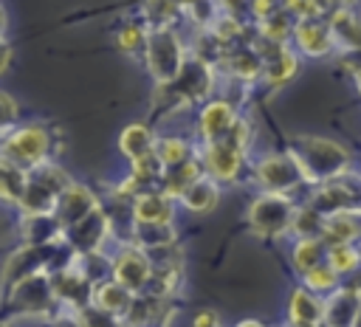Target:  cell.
Instances as JSON below:
<instances>
[{"label": "cell", "mask_w": 361, "mask_h": 327, "mask_svg": "<svg viewBox=\"0 0 361 327\" xmlns=\"http://www.w3.org/2000/svg\"><path fill=\"white\" fill-rule=\"evenodd\" d=\"M217 8H220V14L237 17L243 23H248V17H251V0H217Z\"/></svg>", "instance_id": "cell-30"}, {"label": "cell", "mask_w": 361, "mask_h": 327, "mask_svg": "<svg viewBox=\"0 0 361 327\" xmlns=\"http://www.w3.org/2000/svg\"><path fill=\"white\" fill-rule=\"evenodd\" d=\"M0 161H8L25 172L54 164L59 152V130L42 121H20L14 130L3 132V147H0Z\"/></svg>", "instance_id": "cell-2"}, {"label": "cell", "mask_w": 361, "mask_h": 327, "mask_svg": "<svg viewBox=\"0 0 361 327\" xmlns=\"http://www.w3.org/2000/svg\"><path fill=\"white\" fill-rule=\"evenodd\" d=\"M327 248L330 245L322 237H296L293 251H290V262H293L296 273L302 276V273L313 271L316 265L327 262Z\"/></svg>", "instance_id": "cell-23"}, {"label": "cell", "mask_w": 361, "mask_h": 327, "mask_svg": "<svg viewBox=\"0 0 361 327\" xmlns=\"http://www.w3.org/2000/svg\"><path fill=\"white\" fill-rule=\"evenodd\" d=\"M133 302H135V293H133L130 288H124L121 282H116L113 276L102 279V282L93 288V304L102 307V310H107V313H113V316H118L121 321L127 319Z\"/></svg>", "instance_id": "cell-20"}, {"label": "cell", "mask_w": 361, "mask_h": 327, "mask_svg": "<svg viewBox=\"0 0 361 327\" xmlns=\"http://www.w3.org/2000/svg\"><path fill=\"white\" fill-rule=\"evenodd\" d=\"M203 175H206V169H203L200 158H192V161H186V164L169 166L166 175H164V180H161V189L180 200V195H183L197 178H203Z\"/></svg>", "instance_id": "cell-24"}, {"label": "cell", "mask_w": 361, "mask_h": 327, "mask_svg": "<svg viewBox=\"0 0 361 327\" xmlns=\"http://www.w3.org/2000/svg\"><path fill=\"white\" fill-rule=\"evenodd\" d=\"M180 3H183V6H186V3H195V0H180Z\"/></svg>", "instance_id": "cell-38"}, {"label": "cell", "mask_w": 361, "mask_h": 327, "mask_svg": "<svg viewBox=\"0 0 361 327\" xmlns=\"http://www.w3.org/2000/svg\"><path fill=\"white\" fill-rule=\"evenodd\" d=\"M327 262L333 265V271H336L341 279L355 276L358 268H361V248H358V242H338V245H330V248H327Z\"/></svg>", "instance_id": "cell-26"}, {"label": "cell", "mask_w": 361, "mask_h": 327, "mask_svg": "<svg viewBox=\"0 0 361 327\" xmlns=\"http://www.w3.org/2000/svg\"><path fill=\"white\" fill-rule=\"evenodd\" d=\"M6 304L20 310L23 316H51L59 307L51 273H34L28 279H20L17 285L6 288Z\"/></svg>", "instance_id": "cell-8"}, {"label": "cell", "mask_w": 361, "mask_h": 327, "mask_svg": "<svg viewBox=\"0 0 361 327\" xmlns=\"http://www.w3.org/2000/svg\"><path fill=\"white\" fill-rule=\"evenodd\" d=\"M220 192H223V183H217L212 175H203L197 178L183 195H180V206L186 211H195V214H209L214 211V206L220 203Z\"/></svg>", "instance_id": "cell-21"}, {"label": "cell", "mask_w": 361, "mask_h": 327, "mask_svg": "<svg viewBox=\"0 0 361 327\" xmlns=\"http://www.w3.org/2000/svg\"><path fill=\"white\" fill-rule=\"evenodd\" d=\"M234 327H265L262 321H257V319H243V321H237Z\"/></svg>", "instance_id": "cell-34"}, {"label": "cell", "mask_w": 361, "mask_h": 327, "mask_svg": "<svg viewBox=\"0 0 361 327\" xmlns=\"http://www.w3.org/2000/svg\"><path fill=\"white\" fill-rule=\"evenodd\" d=\"M240 116H243L240 104L234 99H228V96H217V99L203 101L197 116H195V141L206 144V141L226 138Z\"/></svg>", "instance_id": "cell-11"}, {"label": "cell", "mask_w": 361, "mask_h": 327, "mask_svg": "<svg viewBox=\"0 0 361 327\" xmlns=\"http://www.w3.org/2000/svg\"><path fill=\"white\" fill-rule=\"evenodd\" d=\"M178 197H172L164 189H147L133 200V223L141 226H169L175 223Z\"/></svg>", "instance_id": "cell-14"}, {"label": "cell", "mask_w": 361, "mask_h": 327, "mask_svg": "<svg viewBox=\"0 0 361 327\" xmlns=\"http://www.w3.org/2000/svg\"><path fill=\"white\" fill-rule=\"evenodd\" d=\"M299 200L293 195H276V192H257L254 200L245 209V226L251 234L276 240L285 234H293V223L299 214Z\"/></svg>", "instance_id": "cell-3"}, {"label": "cell", "mask_w": 361, "mask_h": 327, "mask_svg": "<svg viewBox=\"0 0 361 327\" xmlns=\"http://www.w3.org/2000/svg\"><path fill=\"white\" fill-rule=\"evenodd\" d=\"M290 45L299 51V56H307V59H330L338 54V45H336V37H333L327 17L296 20Z\"/></svg>", "instance_id": "cell-12"}, {"label": "cell", "mask_w": 361, "mask_h": 327, "mask_svg": "<svg viewBox=\"0 0 361 327\" xmlns=\"http://www.w3.org/2000/svg\"><path fill=\"white\" fill-rule=\"evenodd\" d=\"M73 183V178L54 161L45 166H37L28 172L25 180V192L17 203L20 217H37V214H54L59 206L62 192Z\"/></svg>", "instance_id": "cell-4"}, {"label": "cell", "mask_w": 361, "mask_h": 327, "mask_svg": "<svg viewBox=\"0 0 361 327\" xmlns=\"http://www.w3.org/2000/svg\"><path fill=\"white\" fill-rule=\"evenodd\" d=\"M0 110H3V132L14 130L20 110H17V101L11 99V93H0Z\"/></svg>", "instance_id": "cell-31"}, {"label": "cell", "mask_w": 361, "mask_h": 327, "mask_svg": "<svg viewBox=\"0 0 361 327\" xmlns=\"http://www.w3.org/2000/svg\"><path fill=\"white\" fill-rule=\"evenodd\" d=\"M149 25L141 20V17H133V20H124L118 28H116V34H113V45L121 51V54H127V56H144V51H147V39H149Z\"/></svg>", "instance_id": "cell-22"}, {"label": "cell", "mask_w": 361, "mask_h": 327, "mask_svg": "<svg viewBox=\"0 0 361 327\" xmlns=\"http://www.w3.org/2000/svg\"><path fill=\"white\" fill-rule=\"evenodd\" d=\"M251 183L259 192H276V195H296L299 189H310L296 166V161L285 152V149H274V152H262L257 161H251V172H248Z\"/></svg>", "instance_id": "cell-7"}, {"label": "cell", "mask_w": 361, "mask_h": 327, "mask_svg": "<svg viewBox=\"0 0 361 327\" xmlns=\"http://www.w3.org/2000/svg\"><path fill=\"white\" fill-rule=\"evenodd\" d=\"M316 6H319V11L327 17V14L338 11V8H353L355 0H316Z\"/></svg>", "instance_id": "cell-33"}, {"label": "cell", "mask_w": 361, "mask_h": 327, "mask_svg": "<svg viewBox=\"0 0 361 327\" xmlns=\"http://www.w3.org/2000/svg\"><path fill=\"white\" fill-rule=\"evenodd\" d=\"M25 180H28V172L8 164V161H0V195L8 206H17L23 192H25Z\"/></svg>", "instance_id": "cell-27"}, {"label": "cell", "mask_w": 361, "mask_h": 327, "mask_svg": "<svg viewBox=\"0 0 361 327\" xmlns=\"http://www.w3.org/2000/svg\"><path fill=\"white\" fill-rule=\"evenodd\" d=\"M8 62H11V48H8V42H3V70L8 68Z\"/></svg>", "instance_id": "cell-35"}, {"label": "cell", "mask_w": 361, "mask_h": 327, "mask_svg": "<svg viewBox=\"0 0 361 327\" xmlns=\"http://www.w3.org/2000/svg\"><path fill=\"white\" fill-rule=\"evenodd\" d=\"M158 147V132L144 124V121H135V124H127L118 135V152L127 158V164L133 161H141L147 155H152Z\"/></svg>", "instance_id": "cell-18"}, {"label": "cell", "mask_w": 361, "mask_h": 327, "mask_svg": "<svg viewBox=\"0 0 361 327\" xmlns=\"http://www.w3.org/2000/svg\"><path fill=\"white\" fill-rule=\"evenodd\" d=\"M197 158L206 169V175H212L217 183L223 186H234L245 178V172H251V161H248V147H243L240 141H234L231 135L217 138V141H206L197 144Z\"/></svg>", "instance_id": "cell-6"}, {"label": "cell", "mask_w": 361, "mask_h": 327, "mask_svg": "<svg viewBox=\"0 0 361 327\" xmlns=\"http://www.w3.org/2000/svg\"><path fill=\"white\" fill-rule=\"evenodd\" d=\"M192 327H223V321H220V316L214 310H200L192 319Z\"/></svg>", "instance_id": "cell-32"}, {"label": "cell", "mask_w": 361, "mask_h": 327, "mask_svg": "<svg viewBox=\"0 0 361 327\" xmlns=\"http://www.w3.org/2000/svg\"><path fill=\"white\" fill-rule=\"evenodd\" d=\"M302 285H305L307 290L319 293V296H330L333 290H338V288H341V276L333 271V265H330V262H322V265H316L313 271L302 273Z\"/></svg>", "instance_id": "cell-28"}, {"label": "cell", "mask_w": 361, "mask_h": 327, "mask_svg": "<svg viewBox=\"0 0 361 327\" xmlns=\"http://www.w3.org/2000/svg\"><path fill=\"white\" fill-rule=\"evenodd\" d=\"M361 316V293L350 285H341L330 296H324V324L327 327H353Z\"/></svg>", "instance_id": "cell-17"}, {"label": "cell", "mask_w": 361, "mask_h": 327, "mask_svg": "<svg viewBox=\"0 0 361 327\" xmlns=\"http://www.w3.org/2000/svg\"><path fill=\"white\" fill-rule=\"evenodd\" d=\"M152 273H155V262L144 248H138L135 242H118V251L113 254V279L116 282H121L124 288H130L138 296L149 288Z\"/></svg>", "instance_id": "cell-10"}, {"label": "cell", "mask_w": 361, "mask_h": 327, "mask_svg": "<svg viewBox=\"0 0 361 327\" xmlns=\"http://www.w3.org/2000/svg\"><path fill=\"white\" fill-rule=\"evenodd\" d=\"M155 155L169 169V166H178V164H186V161L197 158V141L192 144V141H186L180 135H158Z\"/></svg>", "instance_id": "cell-25"}, {"label": "cell", "mask_w": 361, "mask_h": 327, "mask_svg": "<svg viewBox=\"0 0 361 327\" xmlns=\"http://www.w3.org/2000/svg\"><path fill=\"white\" fill-rule=\"evenodd\" d=\"M189 62L186 45L175 28H152L144 51V65L147 73L155 85H169L180 76L183 65Z\"/></svg>", "instance_id": "cell-5"}, {"label": "cell", "mask_w": 361, "mask_h": 327, "mask_svg": "<svg viewBox=\"0 0 361 327\" xmlns=\"http://www.w3.org/2000/svg\"><path fill=\"white\" fill-rule=\"evenodd\" d=\"M288 321L290 327H322L324 324V296L302 288L290 290L288 299Z\"/></svg>", "instance_id": "cell-16"}, {"label": "cell", "mask_w": 361, "mask_h": 327, "mask_svg": "<svg viewBox=\"0 0 361 327\" xmlns=\"http://www.w3.org/2000/svg\"><path fill=\"white\" fill-rule=\"evenodd\" d=\"M285 152L296 161L310 189L353 175V152L338 141L322 135H293L288 138Z\"/></svg>", "instance_id": "cell-1"}, {"label": "cell", "mask_w": 361, "mask_h": 327, "mask_svg": "<svg viewBox=\"0 0 361 327\" xmlns=\"http://www.w3.org/2000/svg\"><path fill=\"white\" fill-rule=\"evenodd\" d=\"M353 82H355V87H358V93H361V70H358V73H353Z\"/></svg>", "instance_id": "cell-36"}, {"label": "cell", "mask_w": 361, "mask_h": 327, "mask_svg": "<svg viewBox=\"0 0 361 327\" xmlns=\"http://www.w3.org/2000/svg\"><path fill=\"white\" fill-rule=\"evenodd\" d=\"M99 206H102L99 195H96L90 186H85V183H76V180H73V183L62 192V197H59V206H56L54 217L62 223V228H71V226H76L79 220H85L87 214H93Z\"/></svg>", "instance_id": "cell-15"}, {"label": "cell", "mask_w": 361, "mask_h": 327, "mask_svg": "<svg viewBox=\"0 0 361 327\" xmlns=\"http://www.w3.org/2000/svg\"><path fill=\"white\" fill-rule=\"evenodd\" d=\"M113 237H116V228H113V220H110L104 206H99L93 214H87L76 226L65 228V242L79 257H85V254H104V245Z\"/></svg>", "instance_id": "cell-9"}, {"label": "cell", "mask_w": 361, "mask_h": 327, "mask_svg": "<svg viewBox=\"0 0 361 327\" xmlns=\"http://www.w3.org/2000/svg\"><path fill=\"white\" fill-rule=\"evenodd\" d=\"M353 327H361V316H358V319H355V324H353Z\"/></svg>", "instance_id": "cell-37"}, {"label": "cell", "mask_w": 361, "mask_h": 327, "mask_svg": "<svg viewBox=\"0 0 361 327\" xmlns=\"http://www.w3.org/2000/svg\"><path fill=\"white\" fill-rule=\"evenodd\" d=\"M327 23L333 28V37H336V45H338V54H361V20L353 8H338L333 14H327Z\"/></svg>", "instance_id": "cell-19"}, {"label": "cell", "mask_w": 361, "mask_h": 327, "mask_svg": "<svg viewBox=\"0 0 361 327\" xmlns=\"http://www.w3.org/2000/svg\"><path fill=\"white\" fill-rule=\"evenodd\" d=\"M76 316H79L82 327H127V324H124L118 316H113V313H107V310L96 307L93 302H90L87 307L76 310Z\"/></svg>", "instance_id": "cell-29"}, {"label": "cell", "mask_w": 361, "mask_h": 327, "mask_svg": "<svg viewBox=\"0 0 361 327\" xmlns=\"http://www.w3.org/2000/svg\"><path fill=\"white\" fill-rule=\"evenodd\" d=\"M254 42L262 54V79H259L262 87L276 90L299 73L302 56L293 45H276V42H262V39H254Z\"/></svg>", "instance_id": "cell-13"}]
</instances>
